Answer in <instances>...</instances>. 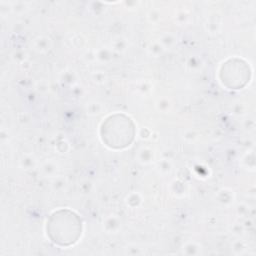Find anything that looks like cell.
Returning a JSON list of instances; mask_svg holds the SVG:
<instances>
[{
    "instance_id": "6da1fadb",
    "label": "cell",
    "mask_w": 256,
    "mask_h": 256,
    "mask_svg": "<svg viewBox=\"0 0 256 256\" xmlns=\"http://www.w3.org/2000/svg\"><path fill=\"white\" fill-rule=\"evenodd\" d=\"M48 230L55 243L66 246L77 241L81 233V222L74 213L62 210L52 216Z\"/></svg>"
}]
</instances>
